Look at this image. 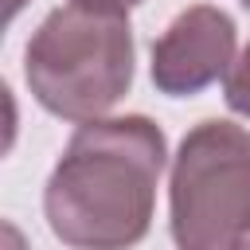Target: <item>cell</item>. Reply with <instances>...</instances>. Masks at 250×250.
I'll return each instance as SVG.
<instances>
[{
  "mask_svg": "<svg viewBox=\"0 0 250 250\" xmlns=\"http://www.w3.org/2000/svg\"><path fill=\"white\" fill-rule=\"evenodd\" d=\"M164 156L160 125L141 113L82 121L43 191L51 234L70 250L137 246L152 227Z\"/></svg>",
  "mask_w": 250,
  "mask_h": 250,
  "instance_id": "cell-1",
  "label": "cell"
},
{
  "mask_svg": "<svg viewBox=\"0 0 250 250\" xmlns=\"http://www.w3.org/2000/svg\"><path fill=\"white\" fill-rule=\"evenodd\" d=\"M23 78L55 117H105L133 82V27L125 12L74 0L55 8L27 39Z\"/></svg>",
  "mask_w": 250,
  "mask_h": 250,
  "instance_id": "cell-2",
  "label": "cell"
},
{
  "mask_svg": "<svg viewBox=\"0 0 250 250\" xmlns=\"http://www.w3.org/2000/svg\"><path fill=\"white\" fill-rule=\"evenodd\" d=\"M172 238L180 250H234L250 238V133L234 121H199L176 148Z\"/></svg>",
  "mask_w": 250,
  "mask_h": 250,
  "instance_id": "cell-3",
  "label": "cell"
},
{
  "mask_svg": "<svg viewBox=\"0 0 250 250\" xmlns=\"http://www.w3.org/2000/svg\"><path fill=\"white\" fill-rule=\"evenodd\" d=\"M234 20L215 4L180 12L152 43V82L168 98H191L234 66Z\"/></svg>",
  "mask_w": 250,
  "mask_h": 250,
  "instance_id": "cell-4",
  "label": "cell"
},
{
  "mask_svg": "<svg viewBox=\"0 0 250 250\" xmlns=\"http://www.w3.org/2000/svg\"><path fill=\"white\" fill-rule=\"evenodd\" d=\"M223 94H227V105H230L234 113L250 117V43L242 47V55L234 59V66L227 70Z\"/></svg>",
  "mask_w": 250,
  "mask_h": 250,
  "instance_id": "cell-5",
  "label": "cell"
},
{
  "mask_svg": "<svg viewBox=\"0 0 250 250\" xmlns=\"http://www.w3.org/2000/svg\"><path fill=\"white\" fill-rule=\"evenodd\" d=\"M74 4H94V8H113V12H129L141 0H74Z\"/></svg>",
  "mask_w": 250,
  "mask_h": 250,
  "instance_id": "cell-6",
  "label": "cell"
},
{
  "mask_svg": "<svg viewBox=\"0 0 250 250\" xmlns=\"http://www.w3.org/2000/svg\"><path fill=\"white\" fill-rule=\"evenodd\" d=\"M234 250H250V238H246V242H238V246H234Z\"/></svg>",
  "mask_w": 250,
  "mask_h": 250,
  "instance_id": "cell-7",
  "label": "cell"
},
{
  "mask_svg": "<svg viewBox=\"0 0 250 250\" xmlns=\"http://www.w3.org/2000/svg\"><path fill=\"white\" fill-rule=\"evenodd\" d=\"M242 8H250V0H242Z\"/></svg>",
  "mask_w": 250,
  "mask_h": 250,
  "instance_id": "cell-8",
  "label": "cell"
}]
</instances>
